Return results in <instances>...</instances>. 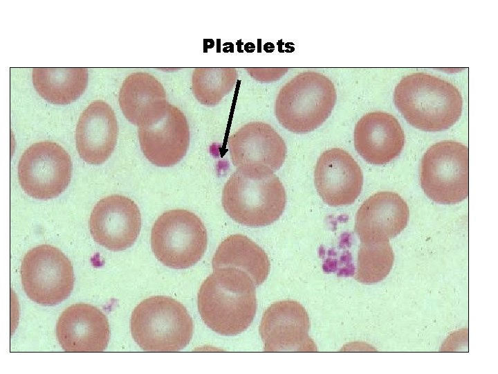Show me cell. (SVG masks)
<instances>
[{
  "instance_id": "cell-1",
  "label": "cell",
  "mask_w": 498,
  "mask_h": 374,
  "mask_svg": "<svg viewBox=\"0 0 498 374\" xmlns=\"http://www.w3.org/2000/svg\"><path fill=\"white\" fill-rule=\"evenodd\" d=\"M198 308L202 320L213 331L237 335L250 326L255 316V285L241 269H214L200 287Z\"/></svg>"
},
{
  "instance_id": "cell-2",
  "label": "cell",
  "mask_w": 498,
  "mask_h": 374,
  "mask_svg": "<svg viewBox=\"0 0 498 374\" xmlns=\"http://www.w3.org/2000/svg\"><path fill=\"white\" fill-rule=\"evenodd\" d=\"M394 103L408 123L425 132L452 127L460 118L463 100L450 82L425 73L403 78L394 93Z\"/></svg>"
},
{
  "instance_id": "cell-3",
  "label": "cell",
  "mask_w": 498,
  "mask_h": 374,
  "mask_svg": "<svg viewBox=\"0 0 498 374\" xmlns=\"http://www.w3.org/2000/svg\"><path fill=\"white\" fill-rule=\"evenodd\" d=\"M286 203L284 187L274 172L239 168L225 184L222 205L235 222L247 226L270 225L282 215Z\"/></svg>"
},
{
  "instance_id": "cell-4",
  "label": "cell",
  "mask_w": 498,
  "mask_h": 374,
  "mask_svg": "<svg viewBox=\"0 0 498 374\" xmlns=\"http://www.w3.org/2000/svg\"><path fill=\"white\" fill-rule=\"evenodd\" d=\"M336 91L326 76L302 72L279 90L275 105L278 122L290 132L304 134L319 127L330 116Z\"/></svg>"
},
{
  "instance_id": "cell-5",
  "label": "cell",
  "mask_w": 498,
  "mask_h": 374,
  "mask_svg": "<svg viewBox=\"0 0 498 374\" xmlns=\"http://www.w3.org/2000/svg\"><path fill=\"white\" fill-rule=\"evenodd\" d=\"M130 328L136 344L147 352H176L190 341L193 321L184 305L165 296L141 301L133 310Z\"/></svg>"
},
{
  "instance_id": "cell-6",
  "label": "cell",
  "mask_w": 498,
  "mask_h": 374,
  "mask_svg": "<svg viewBox=\"0 0 498 374\" xmlns=\"http://www.w3.org/2000/svg\"><path fill=\"white\" fill-rule=\"evenodd\" d=\"M207 231L201 219L185 209H173L160 215L151 232V247L164 265L186 269L198 262L207 248Z\"/></svg>"
},
{
  "instance_id": "cell-7",
  "label": "cell",
  "mask_w": 498,
  "mask_h": 374,
  "mask_svg": "<svg viewBox=\"0 0 498 374\" xmlns=\"http://www.w3.org/2000/svg\"><path fill=\"white\" fill-rule=\"evenodd\" d=\"M421 185L426 195L443 204L459 203L469 193V151L454 141L438 142L424 154Z\"/></svg>"
},
{
  "instance_id": "cell-8",
  "label": "cell",
  "mask_w": 498,
  "mask_h": 374,
  "mask_svg": "<svg viewBox=\"0 0 498 374\" xmlns=\"http://www.w3.org/2000/svg\"><path fill=\"white\" fill-rule=\"evenodd\" d=\"M21 278L28 297L48 306L67 299L75 280L71 261L59 249L49 244L37 246L25 254Z\"/></svg>"
},
{
  "instance_id": "cell-9",
  "label": "cell",
  "mask_w": 498,
  "mask_h": 374,
  "mask_svg": "<svg viewBox=\"0 0 498 374\" xmlns=\"http://www.w3.org/2000/svg\"><path fill=\"white\" fill-rule=\"evenodd\" d=\"M72 162L68 152L51 141H41L28 147L18 163V179L22 189L30 197L49 199L68 187Z\"/></svg>"
},
{
  "instance_id": "cell-10",
  "label": "cell",
  "mask_w": 498,
  "mask_h": 374,
  "mask_svg": "<svg viewBox=\"0 0 498 374\" xmlns=\"http://www.w3.org/2000/svg\"><path fill=\"white\" fill-rule=\"evenodd\" d=\"M310 320L304 308L292 300L273 303L264 312L259 333L266 352H316L309 337Z\"/></svg>"
},
{
  "instance_id": "cell-11",
  "label": "cell",
  "mask_w": 498,
  "mask_h": 374,
  "mask_svg": "<svg viewBox=\"0 0 498 374\" xmlns=\"http://www.w3.org/2000/svg\"><path fill=\"white\" fill-rule=\"evenodd\" d=\"M90 232L99 244L111 251L131 247L141 229V215L130 198L112 195L100 199L89 219Z\"/></svg>"
},
{
  "instance_id": "cell-12",
  "label": "cell",
  "mask_w": 498,
  "mask_h": 374,
  "mask_svg": "<svg viewBox=\"0 0 498 374\" xmlns=\"http://www.w3.org/2000/svg\"><path fill=\"white\" fill-rule=\"evenodd\" d=\"M233 165L275 172L283 165L286 146L282 137L269 124L250 122L241 127L228 140Z\"/></svg>"
},
{
  "instance_id": "cell-13",
  "label": "cell",
  "mask_w": 498,
  "mask_h": 374,
  "mask_svg": "<svg viewBox=\"0 0 498 374\" xmlns=\"http://www.w3.org/2000/svg\"><path fill=\"white\" fill-rule=\"evenodd\" d=\"M138 139L145 157L154 165L171 167L187 153L190 129L187 118L168 103L164 114L151 124L139 126Z\"/></svg>"
},
{
  "instance_id": "cell-14",
  "label": "cell",
  "mask_w": 498,
  "mask_h": 374,
  "mask_svg": "<svg viewBox=\"0 0 498 374\" xmlns=\"http://www.w3.org/2000/svg\"><path fill=\"white\" fill-rule=\"evenodd\" d=\"M315 185L323 202L331 206L353 204L360 195L362 170L345 150L331 148L317 159L314 172Z\"/></svg>"
},
{
  "instance_id": "cell-15",
  "label": "cell",
  "mask_w": 498,
  "mask_h": 374,
  "mask_svg": "<svg viewBox=\"0 0 498 374\" xmlns=\"http://www.w3.org/2000/svg\"><path fill=\"white\" fill-rule=\"evenodd\" d=\"M56 336L66 352H102L109 341V324L106 315L98 308L87 303H75L59 316Z\"/></svg>"
},
{
  "instance_id": "cell-16",
  "label": "cell",
  "mask_w": 498,
  "mask_h": 374,
  "mask_svg": "<svg viewBox=\"0 0 498 374\" xmlns=\"http://www.w3.org/2000/svg\"><path fill=\"white\" fill-rule=\"evenodd\" d=\"M409 208L404 199L393 192H378L367 199L355 218V232L360 242L389 241L407 226Z\"/></svg>"
},
{
  "instance_id": "cell-17",
  "label": "cell",
  "mask_w": 498,
  "mask_h": 374,
  "mask_svg": "<svg viewBox=\"0 0 498 374\" xmlns=\"http://www.w3.org/2000/svg\"><path fill=\"white\" fill-rule=\"evenodd\" d=\"M118 134L117 119L110 105L100 100L92 102L80 116L76 127L80 157L89 164L103 163L115 149Z\"/></svg>"
},
{
  "instance_id": "cell-18",
  "label": "cell",
  "mask_w": 498,
  "mask_h": 374,
  "mask_svg": "<svg viewBox=\"0 0 498 374\" xmlns=\"http://www.w3.org/2000/svg\"><path fill=\"white\" fill-rule=\"evenodd\" d=\"M404 144V132L398 120L390 114L369 112L356 125L355 148L369 163H389L400 154Z\"/></svg>"
},
{
  "instance_id": "cell-19",
  "label": "cell",
  "mask_w": 498,
  "mask_h": 374,
  "mask_svg": "<svg viewBox=\"0 0 498 374\" xmlns=\"http://www.w3.org/2000/svg\"><path fill=\"white\" fill-rule=\"evenodd\" d=\"M118 102L125 118L132 124H151L165 112L168 102L162 84L147 73L136 72L123 81Z\"/></svg>"
},
{
  "instance_id": "cell-20",
  "label": "cell",
  "mask_w": 498,
  "mask_h": 374,
  "mask_svg": "<svg viewBox=\"0 0 498 374\" xmlns=\"http://www.w3.org/2000/svg\"><path fill=\"white\" fill-rule=\"evenodd\" d=\"M212 268L231 267L246 271L256 287L268 277L270 263L266 252L246 235L227 237L218 247L212 258Z\"/></svg>"
},
{
  "instance_id": "cell-21",
  "label": "cell",
  "mask_w": 498,
  "mask_h": 374,
  "mask_svg": "<svg viewBox=\"0 0 498 374\" xmlns=\"http://www.w3.org/2000/svg\"><path fill=\"white\" fill-rule=\"evenodd\" d=\"M88 77V71L83 67H37L32 73L37 93L55 105L76 100L84 92Z\"/></svg>"
},
{
  "instance_id": "cell-22",
  "label": "cell",
  "mask_w": 498,
  "mask_h": 374,
  "mask_svg": "<svg viewBox=\"0 0 498 374\" xmlns=\"http://www.w3.org/2000/svg\"><path fill=\"white\" fill-rule=\"evenodd\" d=\"M237 76L232 67L195 68L192 76L193 93L202 105L214 106L232 90Z\"/></svg>"
},
{
  "instance_id": "cell-23",
  "label": "cell",
  "mask_w": 498,
  "mask_h": 374,
  "mask_svg": "<svg viewBox=\"0 0 498 374\" xmlns=\"http://www.w3.org/2000/svg\"><path fill=\"white\" fill-rule=\"evenodd\" d=\"M394 254L389 241L360 242L355 279L364 284L382 280L390 272Z\"/></svg>"
}]
</instances>
